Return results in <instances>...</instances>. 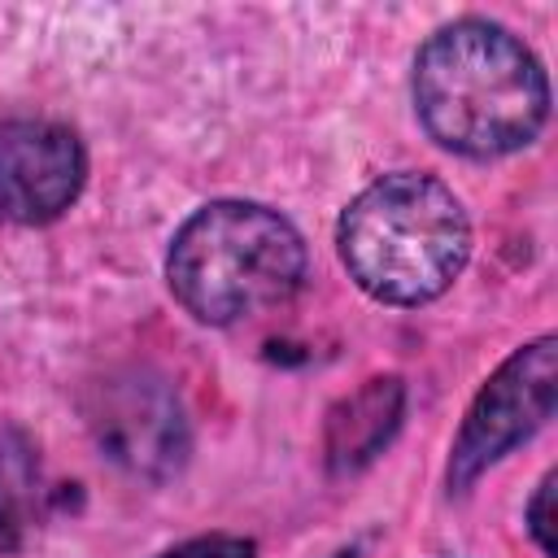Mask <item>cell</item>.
<instances>
[{
    "label": "cell",
    "mask_w": 558,
    "mask_h": 558,
    "mask_svg": "<svg viewBox=\"0 0 558 558\" xmlns=\"http://www.w3.org/2000/svg\"><path fill=\"white\" fill-rule=\"evenodd\" d=\"M336 248L366 296L384 305H427L462 275L471 257V218L436 174L397 170L344 205Z\"/></svg>",
    "instance_id": "2"
},
{
    "label": "cell",
    "mask_w": 558,
    "mask_h": 558,
    "mask_svg": "<svg viewBox=\"0 0 558 558\" xmlns=\"http://www.w3.org/2000/svg\"><path fill=\"white\" fill-rule=\"evenodd\" d=\"M401 418H405V384L397 375L366 379L357 392L340 397L327 414V427H323L327 466L336 475H353L371 466L401 432Z\"/></svg>",
    "instance_id": "7"
},
{
    "label": "cell",
    "mask_w": 558,
    "mask_h": 558,
    "mask_svg": "<svg viewBox=\"0 0 558 558\" xmlns=\"http://www.w3.org/2000/svg\"><path fill=\"white\" fill-rule=\"evenodd\" d=\"M558 397V336H536L519 344L471 397L462 427L449 445V493H466L488 466H497L510 449L532 440Z\"/></svg>",
    "instance_id": "4"
},
{
    "label": "cell",
    "mask_w": 558,
    "mask_h": 558,
    "mask_svg": "<svg viewBox=\"0 0 558 558\" xmlns=\"http://www.w3.org/2000/svg\"><path fill=\"white\" fill-rule=\"evenodd\" d=\"M83 140L52 118L0 122V218L22 227L57 222L83 192Z\"/></svg>",
    "instance_id": "5"
},
{
    "label": "cell",
    "mask_w": 558,
    "mask_h": 558,
    "mask_svg": "<svg viewBox=\"0 0 558 558\" xmlns=\"http://www.w3.org/2000/svg\"><path fill=\"white\" fill-rule=\"evenodd\" d=\"M39 501V458L31 436L0 418V541H13L31 519Z\"/></svg>",
    "instance_id": "8"
},
{
    "label": "cell",
    "mask_w": 558,
    "mask_h": 558,
    "mask_svg": "<svg viewBox=\"0 0 558 558\" xmlns=\"http://www.w3.org/2000/svg\"><path fill=\"white\" fill-rule=\"evenodd\" d=\"M414 113L423 131L471 161L527 148L549 122V74L501 22L458 17L414 57Z\"/></svg>",
    "instance_id": "1"
},
{
    "label": "cell",
    "mask_w": 558,
    "mask_h": 558,
    "mask_svg": "<svg viewBox=\"0 0 558 558\" xmlns=\"http://www.w3.org/2000/svg\"><path fill=\"white\" fill-rule=\"evenodd\" d=\"M100 449L135 475H170L187 453V427L166 379L135 371L126 379L100 384V405L92 410Z\"/></svg>",
    "instance_id": "6"
},
{
    "label": "cell",
    "mask_w": 558,
    "mask_h": 558,
    "mask_svg": "<svg viewBox=\"0 0 558 558\" xmlns=\"http://www.w3.org/2000/svg\"><path fill=\"white\" fill-rule=\"evenodd\" d=\"M257 545L248 536H231V532H209V536H192L157 558H253Z\"/></svg>",
    "instance_id": "10"
},
{
    "label": "cell",
    "mask_w": 558,
    "mask_h": 558,
    "mask_svg": "<svg viewBox=\"0 0 558 558\" xmlns=\"http://www.w3.org/2000/svg\"><path fill=\"white\" fill-rule=\"evenodd\" d=\"M554 484H558V475L549 471V475L536 484L532 501L523 506V523H527V536H532V545H536L545 558H558V541H554Z\"/></svg>",
    "instance_id": "9"
},
{
    "label": "cell",
    "mask_w": 558,
    "mask_h": 558,
    "mask_svg": "<svg viewBox=\"0 0 558 558\" xmlns=\"http://www.w3.org/2000/svg\"><path fill=\"white\" fill-rule=\"evenodd\" d=\"M310 270L301 231L257 201H209L170 240L174 301L209 327H235L288 305Z\"/></svg>",
    "instance_id": "3"
}]
</instances>
